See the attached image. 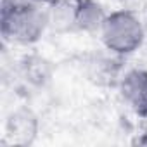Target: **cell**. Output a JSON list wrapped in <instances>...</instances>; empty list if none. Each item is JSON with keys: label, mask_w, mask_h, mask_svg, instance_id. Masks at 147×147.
Returning <instances> with one entry per match:
<instances>
[{"label": "cell", "mask_w": 147, "mask_h": 147, "mask_svg": "<svg viewBox=\"0 0 147 147\" xmlns=\"http://www.w3.org/2000/svg\"><path fill=\"white\" fill-rule=\"evenodd\" d=\"M49 31L45 5L31 0H2L0 4V33L4 42L19 47L38 43Z\"/></svg>", "instance_id": "6da1fadb"}, {"label": "cell", "mask_w": 147, "mask_h": 147, "mask_svg": "<svg viewBox=\"0 0 147 147\" xmlns=\"http://www.w3.org/2000/svg\"><path fill=\"white\" fill-rule=\"evenodd\" d=\"M100 42L109 54L128 57L135 54L145 42V28L142 19L128 9L107 12V18L99 31Z\"/></svg>", "instance_id": "7a4b0ae2"}, {"label": "cell", "mask_w": 147, "mask_h": 147, "mask_svg": "<svg viewBox=\"0 0 147 147\" xmlns=\"http://www.w3.org/2000/svg\"><path fill=\"white\" fill-rule=\"evenodd\" d=\"M119 97L137 116L147 119V69L133 67L125 71L118 82Z\"/></svg>", "instance_id": "3957f363"}, {"label": "cell", "mask_w": 147, "mask_h": 147, "mask_svg": "<svg viewBox=\"0 0 147 147\" xmlns=\"http://www.w3.org/2000/svg\"><path fill=\"white\" fill-rule=\"evenodd\" d=\"M4 135L9 144L16 145H30L35 142L38 135V118L31 109L19 107L12 111L4 126Z\"/></svg>", "instance_id": "277c9868"}, {"label": "cell", "mask_w": 147, "mask_h": 147, "mask_svg": "<svg viewBox=\"0 0 147 147\" xmlns=\"http://www.w3.org/2000/svg\"><path fill=\"white\" fill-rule=\"evenodd\" d=\"M76 2L78 0H54L52 4L45 5L49 31H76Z\"/></svg>", "instance_id": "5b68a950"}, {"label": "cell", "mask_w": 147, "mask_h": 147, "mask_svg": "<svg viewBox=\"0 0 147 147\" xmlns=\"http://www.w3.org/2000/svg\"><path fill=\"white\" fill-rule=\"evenodd\" d=\"M107 11L99 0H78L76 2V31L99 35Z\"/></svg>", "instance_id": "8992f818"}, {"label": "cell", "mask_w": 147, "mask_h": 147, "mask_svg": "<svg viewBox=\"0 0 147 147\" xmlns=\"http://www.w3.org/2000/svg\"><path fill=\"white\" fill-rule=\"evenodd\" d=\"M133 145H147V131H142L140 135H137L133 140H131Z\"/></svg>", "instance_id": "52a82bcc"}, {"label": "cell", "mask_w": 147, "mask_h": 147, "mask_svg": "<svg viewBox=\"0 0 147 147\" xmlns=\"http://www.w3.org/2000/svg\"><path fill=\"white\" fill-rule=\"evenodd\" d=\"M31 2L40 4V5H49V4H52V2H54V0H31Z\"/></svg>", "instance_id": "ba28073f"}]
</instances>
